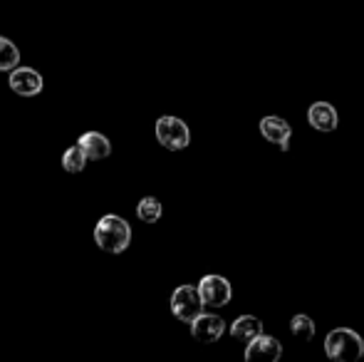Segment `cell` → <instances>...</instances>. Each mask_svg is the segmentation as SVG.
Returning <instances> with one entry per match:
<instances>
[{"instance_id": "obj_1", "label": "cell", "mask_w": 364, "mask_h": 362, "mask_svg": "<svg viewBox=\"0 0 364 362\" xmlns=\"http://www.w3.org/2000/svg\"><path fill=\"white\" fill-rule=\"evenodd\" d=\"M95 243L107 253H122L129 248L132 243V228L122 216H109L100 218V223L95 226Z\"/></svg>"}, {"instance_id": "obj_2", "label": "cell", "mask_w": 364, "mask_h": 362, "mask_svg": "<svg viewBox=\"0 0 364 362\" xmlns=\"http://www.w3.org/2000/svg\"><path fill=\"white\" fill-rule=\"evenodd\" d=\"M325 353L335 362H357L364 355V340L350 328H337L325 338Z\"/></svg>"}, {"instance_id": "obj_3", "label": "cell", "mask_w": 364, "mask_h": 362, "mask_svg": "<svg viewBox=\"0 0 364 362\" xmlns=\"http://www.w3.org/2000/svg\"><path fill=\"white\" fill-rule=\"evenodd\" d=\"M203 298L198 293V288L193 285H178L171 295V310L181 323H188L191 325L198 315H203Z\"/></svg>"}, {"instance_id": "obj_4", "label": "cell", "mask_w": 364, "mask_h": 362, "mask_svg": "<svg viewBox=\"0 0 364 362\" xmlns=\"http://www.w3.org/2000/svg\"><path fill=\"white\" fill-rule=\"evenodd\" d=\"M156 139L161 147L171 151L186 149L191 142V132H188L186 122H181L178 117H159L156 119Z\"/></svg>"}, {"instance_id": "obj_5", "label": "cell", "mask_w": 364, "mask_h": 362, "mask_svg": "<svg viewBox=\"0 0 364 362\" xmlns=\"http://www.w3.org/2000/svg\"><path fill=\"white\" fill-rule=\"evenodd\" d=\"M198 293H201L203 303L211 305V308H223L233 298V288L223 275H203L201 283H198Z\"/></svg>"}, {"instance_id": "obj_6", "label": "cell", "mask_w": 364, "mask_h": 362, "mask_svg": "<svg viewBox=\"0 0 364 362\" xmlns=\"http://www.w3.org/2000/svg\"><path fill=\"white\" fill-rule=\"evenodd\" d=\"M280 358H283V345L265 333L245 345V360L248 362H278Z\"/></svg>"}, {"instance_id": "obj_7", "label": "cell", "mask_w": 364, "mask_h": 362, "mask_svg": "<svg viewBox=\"0 0 364 362\" xmlns=\"http://www.w3.org/2000/svg\"><path fill=\"white\" fill-rule=\"evenodd\" d=\"M10 90L20 97H35L43 92V75L33 68H15L10 70Z\"/></svg>"}, {"instance_id": "obj_8", "label": "cell", "mask_w": 364, "mask_h": 362, "mask_svg": "<svg viewBox=\"0 0 364 362\" xmlns=\"http://www.w3.org/2000/svg\"><path fill=\"white\" fill-rule=\"evenodd\" d=\"M225 333V323L223 318H218V315L213 313H203L198 315L196 320L191 323V335L198 340V343H216L220 335Z\"/></svg>"}, {"instance_id": "obj_9", "label": "cell", "mask_w": 364, "mask_h": 362, "mask_svg": "<svg viewBox=\"0 0 364 362\" xmlns=\"http://www.w3.org/2000/svg\"><path fill=\"white\" fill-rule=\"evenodd\" d=\"M260 134H263L268 142H273V144H278L283 151L290 149L292 127L283 119V117H263V119H260Z\"/></svg>"}, {"instance_id": "obj_10", "label": "cell", "mask_w": 364, "mask_h": 362, "mask_svg": "<svg viewBox=\"0 0 364 362\" xmlns=\"http://www.w3.org/2000/svg\"><path fill=\"white\" fill-rule=\"evenodd\" d=\"M307 122H310L312 129L317 132H335L337 129V110L330 102H315L307 110Z\"/></svg>"}, {"instance_id": "obj_11", "label": "cell", "mask_w": 364, "mask_h": 362, "mask_svg": "<svg viewBox=\"0 0 364 362\" xmlns=\"http://www.w3.org/2000/svg\"><path fill=\"white\" fill-rule=\"evenodd\" d=\"M77 144L85 149V154L90 156V161L107 159V156L112 154L109 139H107L105 134H100V132H85V134L80 137V142H77Z\"/></svg>"}, {"instance_id": "obj_12", "label": "cell", "mask_w": 364, "mask_h": 362, "mask_svg": "<svg viewBox=\"0 0 364 362\" xmlns=\"http://www.w3.org/2000/svg\"><path fill=\"white\" fill-rule=\"evenodd\" d=\"M230 335H233L238 343L248 345L250 340H255L258 335H263V323H260L255 315H240V318L230 325Z\"/></svg>"}, {"instance_id": "obj_13", "label": "cell", "mask_w": 364, "mask_h": 362, "mask_svg": "<svg viewBox=\"0 0 364 362\" xmlns=\"http://www.w3.org/2000/svg\"><path fill=\"white\" fill-rule=\"evenodd\" d=\"M87 161H90V156L85 154V149H82L80 144L70 147V149L63 154V166H65V171H70V174H80V171H85Z\"/></svg>"}, {"instance_id": "obj_14", "label": "cell", "mask_w": 364, "mask_h": 362, "mask_svg": "<svg viewBox=\"0 0 364 362\" xmlns=\"http://www.w3.org/2000/svg\"><path fill=\"white\" fill-rule=\"evenodd\" d=\"M20 63V50L8 38H0V73L15 70Z\"/></svg>"}, {"instance_id": "obj_15", "label": "cell", "mask_w": 364, "mask_h": 362, "mask_svg": "<svg viewBox=\"0 0 364 362\" xmlns=\"http://www.w3.org/2000/svg\"><path fill=\"white\" fill-rule=\"evenodd\" d=\"M136 216L144 223H156L159 218H161V203H159V198H154V196L141 198L139 206H136Z\"/></svg>"}, {"instance_id": "obj_16", "label": "cell", "mask_w": 364, "mask_h": 362, "mask_svg": "<svg viewBox=\"0 0 364 362\" xmlns=\"http://www.w3.org/2000/svg\"><path fill=\"white\" fill-rule=\"evenodd\" d=\"M290 330H292V335H295L297 340H302V343H307V340H312L315 338V323H312L307 315H302V313H297L295 318L290 320Z\"/></svg>"}]
</instances>
